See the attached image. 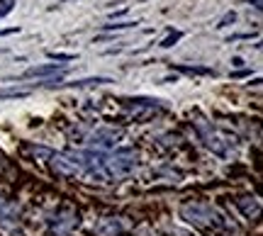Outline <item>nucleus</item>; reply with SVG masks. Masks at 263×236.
<instances>
[{
    "instance_id": "0eeeda50",
    "label": "nucleus",
    "mask_w": 263,
    "mask_h": 236,
    "mask_svg": "<svg viewBox=\"0 0 263 236\" xmlns=\"http://www.w3.org/2000/svg\"><path fill=\"white\" fill-rule=\"evenodd\" d=\"M20 32V27H10V29H0V37H5V34H15Z\"/></svg>"
},
{
    "instance_id": "423d86ee",
    "label": "nucleus",
    "mask_w": 263,
    "mask_h": 236,
    "mask_svg": "<svg viewBox=\"0 0 263 236\" xmlns=\"http://www.w3.org/2000/svg\"><path fill=\"white\" fill-rule=\"evenodd\" d=\"M12 5H15L12 0H5V5L0 8V17H5V15H8V12H10V10H12Z\"/></svg>"
},
{
    "instance_id": "20e7f679",
    "label": "nucleus",
    "mask_w": 263,
    "mask_h": 236,
    "mask_svg": "<svg viewBox=\"0 0 263 236\" xmlns=\"http://www.w3.org/2000/svg\"><path fill=\"white\" fill-rule=\"evenodd\" d=\"M134 25H139V22H117V25H105V29H129Z\"/></svg>"
},
{
    "instance_id": "39448f33",
    "label": "nucleus",
    "mask_w": 263,
    "mask_h": 236,
    "mask_svg": "<svg viewBox=\"0 0 263 236\" xmlns=\"http://www.w3.org/2000/svg\"><path fill=\"white\" fill-rule=\"evenodd\" d=\"M49 56L54 58V61H73V54H49Z\"/></svg>"
},
{
    "instance_id": "7ed1b4c3",
    "label": "nucleus",
    "mask_w": 263,
    "mask_h": 236,
    "mask_svg": "<svg viewBox=\"0 0 263 236\" xmlns=\"http://www.w3.org/2000/svg\"><path fill=\"white\" fill-rule=\"evenodd\" d=\"M234 19H236V15H234V12H227L224 17H222V19H219V22H217V27H229V25H232Z\"/></svg>"
},
{
    "instance_id": "f257e3e1",
    "label": "nucleus",
    "mask_w": 263,
    "mask_h": 236,
    "mask_svg": "<svg viewBox=\"0 0 263 236\" xmlns=\"http://www.w3.org/2000/svg\"><path fill=\"white\" fill-rule=\"evenodd\" d=\"M61 68V64H49V66H34V68H29L25 76H49V73H54V71H59Z\"/></svg>"
},
{
    "instance_id": "f03ea898",
    "label": "nucleus",
    "mask_w": 263,
    "mask_h": 236,
    "mask_svg": "<svg viewBox=\"0 0 263 236\" xmlns=\"http://www.w3.org/2000/svg\"><path fill=\"white\" fill-rule=\"evenodd\" d=\"M180 37H183V32H173V34H171V37H166V39H163V42H161V47H163V49L173 47V44H176V42H178Z\"/></svg>"
}]
</instances>
